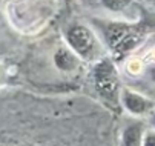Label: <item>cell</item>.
Returning a JSON list of instances; mask_svg holds the SVG:
<instances>
[{
  "instance_id": "3",
  "label": "cell",
  "mask_w": 155,
  "mask_h": 146,
  "mask_svg": "<svg viewBox=\"0 0 155 146\" xmlns=\"http://www.w3.org/2000/svg\"><path fill=\"white\" fill-rule=\"evenodd\" d=\"M66 38L69 46L83 58L91 57L95 52V37L84 25H72L66 31Z\"/></svg>"
},
{
  "instance_id": "5",
  "label": "cell",
  "mask_w": 155,
  "mask_h": 146,
  "mask_svg": "<svg viewBox=\"0 0 155 146\" xmlns=\"http://www.w3.org/2000/svg\"><path fill=\"white\" fill-rule=\"evenodd\" d=\"M141 134H143V126L140 123H129L123 131V146H140L141 144Z\"/></svg>"
},
{
  "instance_id": "7",
  "label": "cell",
  "mask_w": 155,
  "mask_h": 146,
  "mask_svg": "<svg viewBox=\"0 0 155 146\" xmlns=\"http://www.w3.org/2000/svg\"><path fill=\"white\" fill-rule=\"evenodd\" d=\"M143 146H155V132H147L144 135Z\"/></svg>"
},
{
  "instance_id": "6",
  "label": "cell",
  "mask_w": 155,
  "mask_h": 146,
  "mask_svg": "<svg viewBox=\"0 0 155 146\" xmlns=\"http://www.w3.org/2000/svg\"><path fill=\"white\" fill-rule=\"evenodd\" d=\"M55 65L63 69V71H68V69H74L77 66V58L75 55H72L69 51L66 49H58L55 54Z\"/></svg>"
},
{
  "instance_id": "2",
  "label": "cell",
  "mask_w": 155,
  "mask_h": 146,
  "mask_svg": "<svg viewBox=\"0 0 155 146\" xmlns=\"http://www.w3.org/2000/svg\"><path fill=\"white\" fill-rule=\"evenodd\" d=\"M144 29L146 28L143 25L138 26L124 25V23L110 25L107 28V40L114 54L117 57H124L129 51H132L140 43Z\"/></svg>"
},
{
  "instance_id": "8",
  "label": "cell",
  "mask_w": 155,
  "mask_h": 146,
  "mask_svg": "<svg viewBox=\"0 0 155 146\" xmlns=\"http://www.w3.org/2000/svg\"><path fill=\"white\" fill-rule=\"evenodd\" d=\"M150 75H152V80H153V81H155V68H153V69H152V72H150Z\"/></svg>"
},
{
  "instance_id": "9",
  "label": "cell",
  "mask_w": 155,
  "mask_h": 146,
  "mask_svg": "<svg viewBox=\"0 0 155 146\" xmlns=\"http://www.w3.org/2000/svg\"><path fill=\"white\" fill-rule=\"evenodd\" d=\"M152 118H153V123H155V114H153V117H152Z\"/></svg>"
},
{
  "instance_id": "1",
  "label": "cell",
  "mask_w": 155,
  "mask_h": 146,
  "mask_svg": "<svg viewBox=\"0 0 155 146\" xmlns=\"http://www.w3.org/2000/svg\"><path fill=\"white\" fill-rule=\"evenodd\" d=\"M94 83L100 98L107 106L117 109L120 97V83L117 69L110 60L103 58L97 63V66L94 68Z\"/></svg>"
},
{
  "instance_id": "4",
  "label": "cell",
  "mask_w": 155,
  "mask_h": 146,
  "mask_svg": "<svg viewBox=\"0 0 155 146\" xmlns=\"http://www.w3.org/2000/svg\"><path fill=\"white\" fill-rule=\"evenodd\" d=\"M123 105L126 106V109L132 114H144L152 108V103L149 100H146L144 97H141L137 92H132L129 89L123 91Z\"/></svg>"
}]
</instances>
